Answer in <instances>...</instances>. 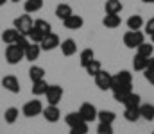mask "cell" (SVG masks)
Returning a JSON list of instances; mask_svg holds the SVG:
<instances>
[{"label": "cell", "instance_id": "obj_42", "mask_svg": "<svg viewBox=\"0 0 154 134\" xmlns=\"http://www.w3.org/2000/svg\"><path fill=\"white\" fill-rule=\"evenodd\" d=\"M5 2H7V0H0V7H2V5H4Z\"/></svg>", "mask_w": 154, "mask_h": 134}, {"label": "cell", "instance_id": "obj_29", "mask_svg": "<svg viewBox=\"0 0 154 134\" xmlns=\"http://www.w3.org/2000/svg\"><path fill=\"white\" fill-rule=\"evenodd\" d=\"M29 79L34 82V81H41V79H45V70L41 68V66H31L29 68Z\"/></svg>", "mask_w": 154, "mask_h": 134}, {"label": "cell", "instance_id": "obj_27", "mask_svg": "<svg viewBox=\"0 0 154 134\" xmlns=\"http://www.w3.org/2000/svg\"><path fill=\"white\" fill-rule=\"evenodd\" d=\"M140 116L147 122H152L154 120V106L152 104H142L140 106Z\"/></svg>", "mask_w": 154, "mask_h": 134}, {"label": "cell", "instance_id": "obj_4", "mask_svg": "<svg viewBox=\"0 0 154 134\" xmlns=\"http://www.w3.org/2000/svg\"><path fill=\"white\" fill-rule=\"evenodd\" d=\"M41 113H43V104L39 102L38 98L25 102L23 107H22V115H23L25 118H34V116H38Z\"/></svg>", "mask_w": 154, "mask_h": 134}, {"label": "cell", "instance_id": "obj_21", "mask_svg": "<svg viewBox=\"0 0 154 134\" xmlns=\"http://www.w3.org/2000/svg\"><path fill=\"white\" fill-rule=\"evenodd\" d=\"M97 120L102 122V124H113L116 120V115L115 111H109V109H102L97 113Z\"/></svg>", "mask_w": 154, "mask_h": 134}, {"label": "cell", "instance_id": "obj_44", "mask_svg": "<svg viewBox=\"0 0 154 134\" xmlns=\"http://www.w3.org/2000/svg\"><path fill=\"white\" fill-rule=\"evenodd\" d=\"M151 40H152V43H154V34H151Z\"/></svg>", "mask_w": 154, "mask_h": 134}, {"label": "cell", "instance_id": "obj_16", "mask_svg": "<svg viewBox=\"0 0 154 134\" xmlns=\"http://www.w3.org/2000/svg\"><path fill=\"white\" fill-rule=\"evenodd\" d=\"M113 84H133V73L127 70L118 72L116 75H113Z\"/></svg>", "mask_w": 154, "mask_h": 134}, {"label": "cell", "instance_id": "obj_34", "mask_svg": "<svg viewBox=\"0 0 154 134\" xmlns=\"http://www.w3.org/2000/svg\"><path fill=\"white\" fill-rule=\"evenodd\" d=\"M27 38H29V41H31V43H41V40H43L45 36H43V34L39 32V31L36 29V27H34V25H32V29L29 31Z\"/></svg>", "mask_w": 154, "mask_h": 134}, {"label": "cell", "instance_id": "obj_37", "mask_svg": "<svg viewBox=\"0 0 154 134\" xmlns=\"http://www.w3.org/2000/svg\"><path fill=\"white\" fill-rule=\"evenodd\" d=\"M143 29H145V31H143V34H149V36L154 34V18H151L149 22H145V23H143Z\"/></svg>", "mask_w": 154, "mask_h": 134}, {"label": "cell", "instance_id": "obj_6", "mask_svg": "<svg viewBox=\"0 0 154 134\" xmlns=\"http://www.w3.org/2000/svg\"><path fill=\"white\" fill-rule=\"evenodd\" d=\"M95 84H97L99 89L108 91V89H111V86H113V75H111L109 72L100 70V72L95 75Z\"/></svg>", "mask_w": 154, "mask_h": 134}, {"label": "cell", "instance_id": "obj_39", "mask_svg": "<svg viewBox=\"0 0 154 134\" xmlns=\"http://www.w3.org/2000/svg\"><path fill=\"white\" fill-rule=\"evenodd\" d=\"M143 77L149 84H154V70H145L143 72Z\"/></svg>", "mask_w": 154, "mask_h": 134}, {"label": "cell", "instance_id": "obj_43", "mask_svg": "<svg viewBox=\"0 0 154 134\" xmlns=\"http://www.w3.org/2000/svg\"><path fill=\"white\" fill-rule=\"evenodd\" d=\"M11 2H14V4H18V2H22V0H11Z\"/></svg>", "mask_w": 154, "mask_h": 134}, {"label": "cell", "instance_id": "obj_41", "mask_svg": "<svg viewBox=\"0 0 154 134\" xmlns=\"http://www.w3.org/2000/svg\"><path fill=\"white\" fill-rule=\"evenodd\" d=\"M143 4H154V0H142Z\"/></svg>", "mask_w": 154, "mask_h": 134}, {"label": "cell", "instance_id": "obj_17", "mask_svg": "<svg viewBox=\"0 0 154 134\" xmlns=\"http://www.w3.org/2000/svg\"><path fill=\"white\" fill-rule=\"evenodd\" d=\"M93 59H95V52H93L91 48H84V50H81V54H79V64H81L82 68H86Z\"/></svg>", "mask_w": 154, "mask_h": 134}, {"label": "cell", "instance_id": "obj_11", "mask_svg": "<svg viewBox=\"0 0 154 134\" xmlns=\"http://www.w3.org/2000/svg\"><path fill=\"white\" fill-rule=\"evenodd\" d=\"M63 25H65L68 31H77V29H81V27L84 25V20H82L81 14H72V16H68L66 20H63Z\"/></svg>", "mask_w": 154, "mask_h": 134}, {"label": "cell", "instance_id": "obj_12", "mask_svg": "<svg viewBox=\"0 0 154 134\" xmlns=\"http://www.w3.org/2000/svg\"><path fill=\"white\" fill-rule=\"evenodd\" d=\"M59 48H61L63 55L70 57V55H74V54L77 52V43H75V40H72V38H66V40H63V41H61Z\"/></svg>", "mask_w": 154, "mask_h": 134}, {"label": "cell", "instance_id": "obj_7", "mask_svg": "<svg viewBox=\"0 0 154 134\" xmlns=\"http://www.w3.org/2000/svg\"><path fill=\"white\" fill-rule=\"evenodd\" d=\"M45 97H47V102L50 106H57L59 100L63 98V88L59 84H48V89H47Z\"/></svg>", "mask_w": 154, "mask_h": 134}, {"label": "cell", "instance_id": "obj_2", "mask_svg": "<svg viewBox=\"0 0 154 134\" xmlns=\"http://www.w3.org/2000/svg\"><path fill=\"white\" fill-rule=\"evenodd\" d=\"M32 25H34V20L31 18V14H22V16H18V18H14V22H13V27L22 34V36H27L29 34V31L32 29Z\"/></svg>", "mask_w": 154, "mask_h": 134}, {"label": "cell", "instance_id": "obj_26", "mask_svg": "<svg viewBox=\"0 0 154 134\" xmlns=\"http://www.w3.org/2000/svg\"><path fill=\"white\" fill-rule=\"evenodd\" d=\"M41 7H43V0H27V2H23V9H25L27 14L38 13Z\"/></svg>", "mask_w": 154, "mask_h": 134}, {"label": "cell", "instance_id": "obj_14", "mask_svg": "<svg viewBox=\"0 0 154 134\" xmlns=\"http://www.w3.org/2000/svg\"><path fill=\"white\" fill-rule=\"evenodd\" d=\"M122 9H124V4L120 0H106V4H104L106 14H120Z\"/></svg>", "mask_w": 154, "mask_h": 134}, {"label": "cell", "instance_id": "obj_40", "mask_svg": "<svg viewBox=\"0 0 154 134\" xmlns=\"http://www.w3.org/2000/svg\"><path fill=\"white\" fill-rule=\"evenodd\" d=\"M145 70H154V55H151V57L147 59V68H145ZM145 70H143V72H145Z\"/></svg>", "mask_w": 154, "mask_h": 134}, {"label": "cell", "instance_id": "obj_10", "mask_svg": "<svg viewBox=\"0 0 154 134\" xmlns=\"http://www.w3.org/2000/svg\"><path fill=\"white\" fill-rule=\"evenodd\" d=\"M2 88L7 89V91H11V93H20V81L14 77V75H5L4 79H2Z\"/></svg>", "mask_w": 154, "mask_h": 134}, {"label": "cell", "instance_id": "obj_8", "mask_svg": "<svg viewBox=\"0 0 154 134\" xmlns=\"http://www.w3.org/2000/svg\"><path fill=\"white\" fill-rule=\"evenodd\" d=\"M61 45V40H59V36L56 34V32H50V34H47L43 40H41V50H45V52H50V50H54V48H57Z\"/></svg>", "mask_w": 154, "mask_h": 134}, {"label": "cell", "instance_id": "obj_19", "mask_svg": "<svg viewBox=\"0 0 154 134\" xmlns=\"http://www.w3.org/2000/svg\"><path fill=\"white\" fill-rule=\"evenodd\" d=\"M18 116H20V109H18V107H7V109L4 111V122L9 124V125L16 124Z\"/></svg>", "mask_w": 154, "mask_h": 134}, {"label": "cell", "instance_id": "obj_32", "mask_svg": "<svg viewBox=\"0 0 154 134\" xmlns=\"http://www.w3.org/2000/svg\"><path fill=\"white\" fill-rule=\"evenodd\" d=\"M84 70H86V73H88L90 77H95V75H97V73L102 70V64H100V61L93 59V61H91V63H90V64H88Z\"/></svg>", "mask_w": 154, "mask_h": 134}, {"label": "cell", "instance_id": "obj_15", "mask_svg": "<svg viewBox=\"0 0 154 134\" xmlns=\"http://www.w3.org/2000/svg\"><path fill=\"white\" fill-rule=\"evenodd\" d=\"M39 54H41V46H39V43H31L27 48H25V59L31 61V63H34V61L38 59Z\"/></svg>", "mask_w": 154, "mask_h": 134}, {"label": "cell", "instance_id": "obj_18", "mask_svg": "<svg viewBox=\"0 0 154 134\" xmlns=\"http://www.w3.org/2000/svg\"><path fill=\"white\" fill-rule=\"evenodd\" d=\"M120 23H122L120 14H106L102 18V25L108 29H116V27H120Z\"/></svg>", "mask_w": 154, "mask_h": 134}, {"label": "cell", "instance_id": "obj_30", "mask_svg": "<svg viewBox=\"0 0 154 134\" xmlns=\"http://www.w3.org/2000/svg\"><path fill=\"white\" fill-rule=\"evenodd\" d=\"M147 59H149V57H143V55L136 54L134 59H133V68H134L136 72H143V70L147 68Z\"/></svg>", "mask_w": 154, "mask_h": 134}, {"label": "cell", "instance_id": "obj_25", "mask_svg": "<svg viewBox=\"0 0 154 134\" xmlns=\"http://www.w3.org/2000/svg\"><path fill=\"white\" fill-rule=\"evenodd\" d=\"M47 89H48V82L45 81V79H41V81H34L32 82V95H36V97H41V95H45L47 93Z\"/></svg>", "mask_w": 154, "mask_h": 134}, {"label": "cell", "instance_id": "obj_3", "mask_svg": "<svg viewBox=\"0 0 154 134\" xmlns=\"http://www.w3.org/2000/svg\"><path fill=\"white\" fill-rule=\"evenodd\" d=\"M143 41H145V34L142 31H127L124 34V45L127 48H131V50L133 48H138Z\"/></svg>", "mask_w": 154, "mask_h": 134}, {"label": "cell", "instance_id": "obj_1", "mask_svg": "<svg viewBox=\"0 0 154 134\" xmlns=\"http://www.w3.org/2000/svg\"><path fill=\"white\" fill-rule=\"evenodd\" d=\"M25 59V50L23 48H20L18 45H7V48H5V61H7V64H18L20 61H23Z\"/></svg>", "mask_w": 154, "mask_h": 134}, {"label": "cell", "instance_id": "obj_22", "mask_svg": "<svg viewBox=\"0 0 154 134\" xmlns=\"http://www.w3.org/2000/svg\"><path fill=\"white\" fill-rule=\"evenodd\" d=\"M74 14V11H72V7L68 5V4H59L57 7H56V16L63 22V20H66L68 16H72Z\"/></svg>", "mask_w": 154, "mask_h": 134}, {"label": "cell", "instance_id": "obj_9", "mask_svg": "<svg viewBox=\"0 0 154 134\" xmlns=\"http://www.w3.org/2000/svg\"><path fill=\"white\" fill-rule=\"evenodd\" d=\"M43 118L48 122V124H56V122H59V118H61V111H59V107L57 106H47V107H43Z\"/></svg>", "mask_w": 154, "mask_h": 134}, {"label": "cell", "instance_id": "obj_24", "mask_svg": "<svg viewBox=\"0 0 154 134\" xmlns=\"http://www.w3.org/2000/svg\"><path fill=\"white\" fill-rule=\"evenodd\" d=\"M140 106H142V97L134 91H131L124 100V107H140Z\"/></svg>", "mask_w": 154, "mask_h": 134}, {"label": "cell", "instance_id": "obj_13", "mask_svg": "<svg viewBox=\"0 0 154 134\" xmlns=\"http://www.w3.org/2000/svg\"><path fill=\"white\" fill-rule=\"evenodd\" d=\"M22 34L14 29V27H11V29H5L4 32H2V41L5 45H14L18 41V38H20Z\"/></svg>", "mask_w": 154, "mask_h": 134}, {"label": "cell", "instance_id": "obj_5", "mask_svg": "<svg viewBox=\"0 0 154 134\" xmlns=\"http://www.w3.org/2000/svg\"><path fill=\"white\" fill-rule=\"evenodd\" d=\"M97 113H99V109H97L93 104H90V102H84V104H81V107H79V115H81L82 122H86V124L97 120Z\"/></svg>", "mask_w": 154, "mask_h": 134}, {"label": "cell", "instance_id": "obj_28", "mask_svg": "<svg viewBox=\"0 0 154 134\" xmlns=\"http://www.w3.org/2000/svg\"><path fill=\"white\" fill-rule=\"evenodd\" d=\"M34 27L38 29L43 36H47V34H50V32H52V25H50L47 20H41V18L34 20Z\"/></svg>", "mask_w": 154, "mask_h": 134}, {"label": "cell", "instance_id": "obj_31", "mask_svg": "<svg viewBox=\"0 0 154 134\" xmlns=\"http://www.w3.org/2000/svg\"><path fill=\"white\" fill-rule=\"evenodd\" d=\"M81 122H82V118H81L79 111H72V113H68V115L65 116V124H66L68 127H74V125L81 124Z\"/></svg>", "mask_w": 154, "mask_h": 134}, {"label": "cell", "instance_id": "obj_35", "mask_svg": "<svg viewBox=\"0 0 154 134\" xmlns=\"http://www.w3.org/2000/svg\"><path fill=\"white\" fill-rule=\"evenodd\" d=\"M88 131H90V127L86 122H81L74 127H70V134H88Z\"/></svg>", "mask_w": 154, "mask_h": 134}, {"label": "cell", "instance_id": "obj_20", "mask_svg": "<svg viewBox=\"0 0 154 134\" xmlns=\"http://www.w3.org/2000/svg\"><path fill=\"white\" fill-rule=\"evenodd\" d=\"M122 116H124L127 122L134 124V122H138V120L142 118V116H140V107H125Z\"/></svg>", "mask_w": 154, "mask_h": 134}, {"label": "cell", "instance_id": "obj_23", "mask_svg": "<svg viewBox=\"0 0 154 134\" xmlns=\"http://www.w3.org/2000/svg\"><path fill=\"white\" fill-rule=\"evenodd\" d=\"M143 18L140 16V14H133V16H129L127 18V27H129V31H140L142 27H143Z\"/></svg>", "mask_w": 154, "mask_h": 134}, {"label": "cell", "instance_id": "obj_38", "mask_svg": "<svg viewBox=\"0 0 154 134\" xmlns=\"http://www.w3.org/2000/svg\"><path fill=\"white\" fill-rule=\"evenodd\" d=\"M14 45H18L20 48H23V50H25V48L31 45V41H29V38H27V36H20V38H18V41H16Z\"/></svg>", "mask_w": 154, "mask_h": 134}, {"label": "cell", "instance_id": "obj_45", "mask_svg": "<svg viewBox=\"0 0 154 134\" xmlns=\"http://www.w3.org/2000/svg\"><path fill=\"white\" fill-rule=\"evenodd\" d=\"M152 134H154V133H152Z\"/></svg>", "mask_w": 154, "mask_h": 134}, {"label": "cell", "instance_id": "obj_36", "mask_svg": "<svg viewBox=\"0 0 154 134\" xmlns=\"http://www.w3.org/2000/svg\"><path fill=\"white\" fill-rule=\"evenodd\" d=\"M97 134H115L113 124H102V122H99V125H97Z\"/></svg>", "mask_w": 154, "mask_h": 134}, {"label": "cell", "instance_id": "obj_33", "mask_svg": "<svg viewBox=\"0 0 154 134\" xmlns=\"http://www.w3.org/2000/svg\"><path fill=\"white\" fill-rule=\"evenodd\" d=\"M136 54H140V55H143V57H151V55L154 54V45L143 41V43L136 48Z\"/></svg>", "mask_w": 154, "mask_h": 134}]
</instances>
